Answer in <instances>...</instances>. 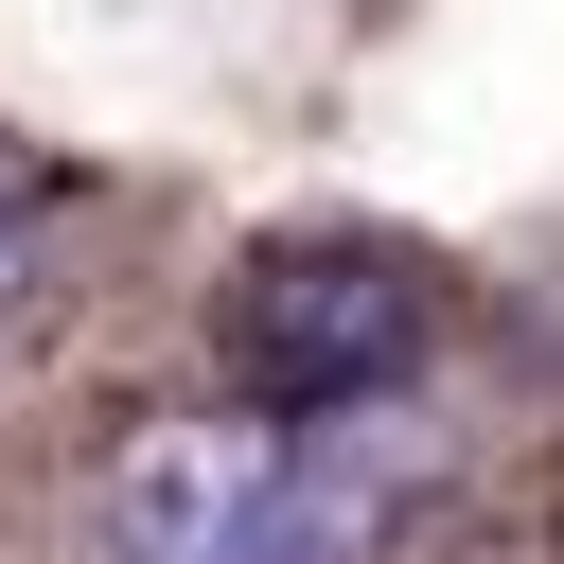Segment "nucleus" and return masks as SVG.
Here are the masks:
<instances>
[{"label":"nucleus","instance_id":"nucleus-1","mask_svg":"<svg viewBox=\"0 0 564 564\" xmlns=\"http://www.w3.org/2000/svg\"><path fill=\"white\" fill-rule=\"evenodd\" d=\"M388 494H405V458L370 423L194 405V423H123L88 511H106V564H370Z\"/></svg>","mask_w":564,"mask_h":564},{"label":"nucleus","instance_id":"nucleus-2","mask_svg":"<svg viewBox=\"0 0 564 564\" xmlns=\"http://www.w3.org/2000/svg\"><path fill=\"white\" fill-rule=\"evenodd\" d=\"M212 335H229V388H247L264 423H370V405L423 370L441 282H423V247H388V229H282V247L229 264Z\"/></svg>","mask_w":564,"mask_h":564},{"label":"nucleus","instance_id":"nucleus-3","mask_svg":"<svg viewBox=\"0 0 564 564\" xmlns=\"http://www.w3.org/2000/svg\"><path fill=\"white\" fill-rule=\"evenodd\" d=\"M18 282H35V176L0 159V300H18Z\"/></svg>","mask_w":564,"mask_h":564}]
</instances>
